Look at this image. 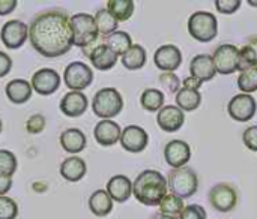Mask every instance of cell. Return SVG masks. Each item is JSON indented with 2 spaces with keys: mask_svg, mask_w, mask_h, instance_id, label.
Masks as SVG:
<instances>
[{
  "mask_svg": "<svg viewBox=\"0 0 257 219\" xmlns=\"http://www.w3.org/2000/svg\"><path fill=\"white\" fill-rule=\"evenodd\" d=\"M29 39L44 57L54 59L66 54L74 45L71 17L62 9L38 14L29 27Z\"/></svg>",
  "mask_w": 257,
  "mask_h": 219,
  "instance_id": "obj_1",
  "label": "cell"
},
{
  "mask_svg": "<svg viewBox=\"0 0 257 219\" xmlns=\"http://www.w3.org/2000/svg\"><path fill=\"white\" fill-rule=\"evenodd\" d=\"M167 179L157 170L142 171L133 183L134 197L145 206H160L167 195Z\"/></svg>",
  "mask_w": 257,
  "mask_h": 219,
  "instance_id": "obj_2",
  "label": "cell"
},
{
  "mask_svg": "<svg viewBox=\"0 0 257 219\" xmlns=\"http://www.w3.org/2000/svg\"><path fill=\"white\" fill-rule=\"evenodd\" d=\"M93 114L102 120H111L123 110V98L114 87H104L98 90L92 101Z\"/></svg>",
  "mask_w": 257,
  "mask_h": 219,
  "instance_id": "obj_3",
  "label": "cell"
},
{
  "mask_svg": "<svg viewBox=\"0 0 257 219\" xmlns=\"http://www.w3.org/2000/svg\"><path fill=\"white\" fill-rule=\"evenodd\" d=\"M188 32L197 42H211L218 35V20L208 11H197L188 18Z\"/></svg>",
  "mask_w": 257,
  "mask_h": 219,
  "instance_id": "obj_4",
  "label": "cell"
},
{
  "mask_svg": "<svg viewBox=\"0 0 257 219\" xmlns=\"http://www.w3.org/2000/svg\"><path fill=\"white\" fill-rule=\"evenodd\" d=\"M167 185L172 194L184 198L193 197L199 189V177L196 171L190 167H182L172 170L167 177Z\"/></svg>",
  "mask_w": 257,
  "mask_h": 219,
  "instance_id": "obj_5",
  "label": "cell"
},
{
  "mask_svg": "<svg viewBox=\"0 0 257 219\" xmlns=\"http://www.w3.org/2000/svg\"><path fill=\"white\" fill-rule=\"evenodd\" d=\"M74 45L84 48L99 39V32L95 23V17L80 12L71 17Z\"/></svg>",
  "mask_w": 257,
  "mask_h": 219,
  "instance_id": "obj_6",
  "label": "cell"
},
{
  "mask_svg": "<svg viewBox=\"0 0 257 219\" xmlns=\"http://www.w3.org/2000/svg\"><path fill=\"white\" fill-rule=\"evenodd\" d=\"M63 81L71 92H81L93 81V71L83 62H72L65 68Z\"/></svg>",
  "mask_w": 257,
  "mask_h": 219,
  "instance_id": "obj_7",
  "label": "cell"
},
{
  "mask_svg": "<svg viewBox=\"0 0 257 219\" xmlns=\"http://www.w3.org/2000/svg\"><path fill=\"white\" fill-rule=\"evenodd\" d=\"M83 54L89 57L92 66H95L99 71H110L117 63V56L104 44V41H96L84 48H81Z\"/></svg>",
  "mask_w": 257,
  "mask_h": 219,
  "instance_id": "obj_8",
  "label": "cell"
},
{
  "mask_svg": "<svg viewBox=\"0 0 257 219\" xmlns=\"http://www.w3.org/2000/svg\"><path fill=\"white\" fill-rule=\"evenodd\" d=\"M212 60L217 69V74L230 75L238 71L239 66V50L232 44H221L215 48Z\"/></svg>",
  "mask_w": 257,
  "mask_h": 219,
  "instance_id": "obj_9",
  "label": "cell"
},
{
  "mask_svg": "<svg viewBox=\"0 0 257 219\" xmlns=\"http://www.w3.org/2000/svg\"><path fill=\"white\" fill-rule=\"evenodd\" d=\"M208 198H209L211 206L221 213H227V212L233 210L238 203V194H236L235 188L229 183L214 185L209 191Z\"/></svg>",
  "mask_w": 257,
  "mask_h": 219,
  "instance_id": "obj_10",
  "label": "cell"
},
{
  "mask_svg": "<svg viewBox=\"0 0 257 219\" xmlns=\"http://www.w3.org/2000/svg\"><path fill=\"white\" fill-rule=\"evenodd\" d=\"M29 38V27L20 20L6 21L0 30V39L3 45L9 50H18L24 45Z\"/></svg>",
  "mask_w": 257,
  "mask_h": 219,
  "instance_id": "obj_11",
  "label": "cell"
},
{
  "mask_svg": "<svg viewBox=\"0 0 257 219\" xmlns=\"http://www.w3.org/2000/svg\"><path fill=\"white\" fill-rule=\"evenodd\" d=\"M229 116L236 122H248L254 117L257 111L256 99L251 95L239 93L235 95L227 105Z\"/></svg>",
  "mask_w": 257,
  "mask_h": 219,
  "instance_id": "obj_12",
  "label": "cell"
},
{
  "mask_svg": "<svg viewBox=\"0 0 257 219\" xmlns=\"http://www.w3.org/2000/svg\"><path fill=\"white\" fill-rule=\"evenodd\" d=\"M60 83H62V78L59 72L51 68H42L36 71L32 75V81H30L32 89L38 95H42V96H48L57 92L60 87Z\"/></svg>",
  "mask_w": 257,
  "mask_h": 219,
  "instance_id": "obj_13",
  "label": "cell"
},
{
  "mask_svg": "<svg viewBox=\"0 0 257 219\" xmlns=\"http://www.w3.org/2000/svg\"><path fill=\"white\" fill-rule=\"evenodd\" d=\"M120 146L130 153H140L148 147L149 135L148 132L137 125H130L122 131L120 135Z\"/></svg>",
  "mask_w": 257,
  "mask_h": 219,
  "instance_id": "obj_14",
  "label": "cell"
},
{
  "mask_svg": "<svg viewBox=\"0 0 257 219\" xmlns=\"http://www.w3.org/2000/svg\"><path fill=\"white\" fill-rule=\"evenodd\" d=\"M190 158H191V147L184 140H172L164 147V159L173 170L187 167Z\"/></svg>",
  "mask_w": 257,
  "mask_h": 219,
  "instance_id": "obj_15",
  "label": "cell"
},
{
  "mask_svg": "<svg viewBox=\"0 0 257 219\" xmlns=\"http://www.w3.org/2000/svg\"><path fill=\"white\" fill-rule=\"evenodd\" d=\"M154 62L158 69L164 72H175L182 65V53L176 45L166 44L155 51Z\"/></svg>",
  "mask_w": 257,
  "mask_h": 219,
  "instance_id": "obj_16",
  "label": "cell"
},
{
  "mask_svg": "<svg viewBox=\"0 0 257 219\" xmlns=\"http://www.w3.org/2000/svg\"><path fill=\"white\" fill-rule=\"evenodd\" d=\"M157 123L166 132H176L185 123V113L178 105H164L157 114Z\"/></svg>",
  "mask_w": 257,
  "mask_h": 219,
  "instance_id": "obj_17",
  "label": "cell"
},
{
  "mask_svg": "<svg viewBox=\"0 0 257 219\" xmlns=\"http://www.w3.org/2000/svg\"><path fill=\"white\" fill-rule=\"evenodd\" d=\"M190 72H191L193 78H196L202 83L214 80L217 75V69H215L212 56L197 54L196 57H193V60L190 63Z\"/></svg>",
  "mask_w": 257,
  "mask_h": 219,
  "instance_id": "obj_18",
  "label": "cell"
},
{
  "mask_svg": "<svg viewBox=\"0 0 257 219\" xmlns=\"http://www.w3.org/2000/svg\"><path fill=\"white\" fill-rule=\"evenodd\" d=\"M60 111L68 117H80L89 107L87 96L83 92H68L60 101Z\"/></svg>",
  "mask_w": 257,
  "mask_h": 219,
  "instance_id": "obj_19",
  "label": "cell"
},
{
  "mask_svg": "<svg viewBox=\"0 0 257 219\" xmlns=\"http://www.w3.org/2000/svg\"><path fill=\"white\" fill-rule=\"evenodd\" d=\"M120 135H122V129L113 120H101L96 123L93 129V137L96 143L104 147L114 146L120 140Z\"/></svg>",
  "mask_w": 257,
  "mask_h": 219,
  "instance_id": "obj_20",
  "label": "cell"
},
{
  "mask_svg": "<svg viewBox=\"0 0 257 219\" xmlns=\"http://www.w3.org/2000/svg\"><path fill=\"white\" fill-rule=\"evenodd\" d=\"M105 191L108 192V195L111 197L113 201L125 203L133 195V182L123 174H116L107 182Z\"/></svg>",
  "mask_w": 257,
  "mask_h": 219,
  "instance_id": "obj_21",
  "label": "cell"
},
{
  "mask_svg": "<svg viewBox=\"0 0 257 219\" xmlns=\"http://www.w3.org/2000/svg\"><path fill=\"white\" fill-rule=\"evenodd\" d=\"M6 96L8 99L12 102V104H26L30 98H32V93H33V89H32V84L23 78H17V80H12L6 84Z\"/></svg>",
  "mask_w": 257,
  "mask_h": 219,
  "instance_id": "obj_22",
  "label": "cell"
},
{
  "mask_svg": "<svg viewBox=\"0 0 257 219\" xmlns=\"http://www.w3.org/2000/svg\"><path fill=\"white\" fill-rule=\"evenodd\" d=\"M87 144L86 135L77 128H69L60 134V146L68 153H80Z\"/></svg>",
  "mask_w": 257,
  "mask_h": 219,
  "instance_id": "obj_23",
  "label": "cell"
},
{
  "mask_svg": "<svg viewBox=\"0 0 257 219\" xmlns=\"http://www.w3.org/2000/svg\"><path fill=\"white\" fill-rule=\"evenodd\" d=\"M86 171H87V165L78 156L66 158L60 164V176L65 180H68V182H78V180H81L86 176Z\"/></svg>",
  "mask_w": 257,
  "mask_h": 219,
  "instance_id": "obj_24",
  "label": "cell"
},
{
  "mask_svg": "<svg viewBox=\"0 0 257 219\" xmlns=\"http://www.w3.org/2000/svg\"><path fill=\"white\" fill-rule=\"evenodd\" d=\"M89 209L95 216H107L113 210V200L107 191L98 189L89 198Z\"/></svg>",
  "mask_w": 257,
  "mask_h": 219,
  "instance_id": "obj_25",
  "label": "cell"
},
{
  "mask_svg": "<svg viewBox=\"0 0 257 219\" xmlns=\"http://www.w3.org/2000/svg\"><path fill=\"white\" fill-rule=\"evenodd\" d=\"M104 44L119 57V56H123L134 44H133V39L131 36L126 33V32H122V30H117L114 32L113 35L107 36L104 39Z\"/></svg>",
  "mask_w": 257,
  "mask_h": 219,
  "instance_id": "obj_26",
  "label": "cell"
},
{
  "mask_svg": "<svg viewBox=\"0 0 257 219\" xmlns=\"http://www.w3.org/2000/svg\"><path fill=\"white\" fill-rule=\"evenodd\" d=\"M146 50L139 45V44H134L120 59L122 65L130 69V71H137V69H142L145 65H146Z\"/></svg>",
  "mask_w": 257,
  "mask_h": 219,
  "instance_id": "obj_27",
  "label": "cell"
},
{
  "mask_svg": "<svg viewBox=\"0 0 257 219\" xmlns=\"http://www.w3.org/2000/svg\"><path fill=\"white\" fill-rule=\"evenodd\" d=\"M202 104V95L199 90H191L182 87L176 93V105L185 113V111H194Z\"/></svg>",
  "mask_w": 257,
  "mask_h": 219,
  "instance_id": "obj_28",
  "label": "cell"
},
{
  "mask_svg": "<svg viewBox=\"0 0 257 219\" xmlns=\"http://www.w3.org/2000/svg\"><path fill=\"white\" fill-rule=\"evenodd\" d=\"M95 23H96V27H98L99 35H102V36H105V38L110 36V35H113L114 32H117L119 21L108 12L107 8L99 9V11L95 14Z\"/></svg>",
  "mask_w": 257,
  "mask_h": 219,
  "instance_id": "obj_29",
  "label": "cell"
},
{
  "mask_svg": "<svg viewBox=\"0 0 257 219\" xmlns=\"http://www.w3.org/2000/svg\"><path fill=\"white\" fill-rule=\"evenodd\" d=\"M142 107L149 113H158L164 107V93L158 89H146L140 96Z\"/></svg>",
  "mask_w": 257,
  "mask_h": 219,
  "instance_id": "obj_30",
  "label": "cell"
},
{
  "mask_svg": "<svg viewBox=\"0 0 257 219\" xmlns=\"http://www.w3.org/2000/svg\"><path fill=\"white\" fill-rule=\"evenodd\" d=\"M107 9L117 21H126L134 14V2L133 0H108Z\"/></svg>",
  "mask_w": 257,
  "mask_h": 219,
  "instance_id": "obj_31",
  "label": "cell"
},
{
  "mask_svg": "<svg viewBox=\"0 0 257 219\" xmlns=\"http://www.w3.org/2000/svg\"><path fill=\"white\" fill-rule=\"evenodd\" d=\"M257 66V38H251L239 50V66L238 71H245L248 68Z\"/></svg>",
  "mask_w": 257,
  "mask_h": 219,
  "instance_id": "obj_32",
  "label": "cell"
},
{
  "mask_svg": "<svg viewBox=\"0 0 257 219\" xmlns=\"http://www.w3.org/2000/svg\"><path fill=\"white\" fill-rule=\"evenodd\" d=\"M185 209L184 200L175 194H167L166 198L161 201L160 204V212L164 215H170V216H178L182 213V210Z\"/></svg>",
  "mask_w": 257,
  "mask_h": 219,
  "instance_id": "obj_33",
  "label": "cell"
},
{
  "mask_svg": "<svg viewBox=\"0 0 257 219\" xmlns=\"http://www.w3.org/2000/svg\"><path fill=\"white\" fill-rule=\"evenodd\" d=\"M238 87L242 93L251 95L257 90V66L242 71L238 77Z\"/></svg>",
  "mask_w": 257,
  "mask_h": 219,
  "instance_id": "obj_34",
  "label": "cell"
},
{
  "mask_svg": "<svg viewBox=\"0 0 257 219\" xmlns=\"http://www.w3.org/2000/svg\"><path fill=\"white\" fill-rule=\"evenodd\" d=\"M18 167V161L11 150H0V177H9L15 174Z\"/></svg>",
  "mask_w": 257,
  "mask_h": 219,
  "instance_id": "obj_35",
  "label": "cell"
},
{
  "mask_svg": "<svg viewBox=\"0 0 257 219\" xmlns=\"http://www.w3.org/2000/svg\"><path fill=\"white\" fill-rule=\"evenodd\" d=\"M17 216H18L17 203L9 197L2 195L0 197V219H15Z\"/></svg>",
  "mask_w": 257,
  "mask_h": 219,
  "instance_id": "obj_36",
  "label": "cell"
},
{
  "mask_svg": "<svg viewBox=\"0 0 257 219\" xmlns=\"http://www.w3.org/2000/svg\"><path fill=\"white\" fill-rule=\"evenodd\" d=\"M160 83L164 87V90L170 93H178L181 90V80L175 72H164L160 75Z\"/></svg>",
  "mask_w": 257,
  "mask_h": 219,
  "instance_id": "obj_37",
  "label": "cell"
},
{
  "mask_svg": "<svg viewBox=\"0 0 257 219\" xmlns=\"http://www.w3.org/2000/svg\"><path fill=\"white\" fill-rule=\"evenodd\" d=\"M45 123H47V120H45V117L42 114H33V116H30L27 119L26 129H27L29 134H33V135L41 134L44 131V128H45Z\"/></svg>",
  "mask_w": 257,
  "mask_h": 219,
  "instance_id": "obj_38",
  "label": "cell"
},
{
  "mask_svg": "<svg viewBox=\"0 0 257 219\" xmlns=\"http://www.w3.org/2000/svg\"><path fill=\"white\" fill-rule=\"evenodd\" d=\"M206 210L199 206V204H190L185 206V209L182 210V213L179 215V219H206Z\"/></svg>",
  "mask_w": 257,
  "mask_h": 219,
  "instance_id": "obj_39",
  "label": "cell"
},
{
  "mask_svg": "<svg viewBox=\"0 0 257 219\" xmlns=\"http://www.w3.org/2000/svg\"><path fill=\"white\" fill-rule=\"evenodd\" d=\"M241 0H217L215 2V8L220 14L224 15H230L233 12H236L241 8Z\"/></svg>",
  "mask_w": 257,
  "mask_h": 219,
  "instance_id": "obj_40",
  "label": "cell"
},
{
  "mask_svg": "<svg viewBox=\"0 0 257 219\" xmlns=\"http://www.w3.org/2000/svg\"><path fill=\"white\" fill-rule=\"evenodd\" d=\"M242 141L245 144V147L251 152H257V125L256 126H250L244 131L242 134Z\"/></svg>",
  "mask_w": 257,
  "mask_h": 219,
  "instance_id": "obj_41",
  "label": "cell"
},
{
  "mask_svg": "<svg viewBox=\"0 0 257 219\" xmlns=\"http://www.w3.org/2000/svg\"><path fill=\"white\" fill-rule=\"evenodd\" d=\"M11 69H12V59L6 53L0 51V78L6 77L11 72Z\"/></svg>",
  "mask_w": 257,
  "mask_h": 219,
  "instance_id": "obj_42",
  "label": "cell"
},
{
  "mask_svg": "<svg viewBox=\"0 0 257 219\" xmlns=\"http://www.w3.org/2000/svg\"><path fill=\"white\" fill-rule=\"evenodd\" d=\"M17 8V0H0V15H9Z\"/></svg>",
  "mask_w": 257,
  "mask_h": 219,
  "instance_id": "obj_43",
  "label": "cell"
},
{
  "mask_svg": "<svg viewBox=\"0 0 257 219\" xmlns=\"http://www.w3.org/2000/svg\"><path fill=\"white\" fill-rule=\"evenodd\" d=\"M202 84H203L202 81H199V80H196V78H193V77H188V78H185V80L182 81V86H184L185 89H191V90H199Z\"/></svg>",
  "mask_w": 257,
  "mask_h": 219,
  "instance_id": "obj_44",
  "label": "cell"
},
{
  "mask_svg": "<svg viewBox=\"0 0 257 219\" xmlns=\"http://www.w3.org/2000/svg\"><path fill=\"white\" fill-rule=\"evenodd\" d=\"M12 188V179L9 177H0V197L5 195Z\"/></svg>",
  "mask_w": 257,
  "mask_h": 219,
  "instance_id": "obj_45",
  "label": "cell"
},
{
  "mask_svg": "<svg viewBox=\"0 0 257 219\" xmlns=\"http://www.w3.org/2000/svg\"><path fill=\"white\" fill-rule=\"evenodd\" d=\"M152 219H179L178 216H170V215H164V213H161V212H158V213H155Z\"/></svg>",
  "mask_w": 257,
  "mask_h": 219,
  "instance_id": "obj_46",
  "label": "cell"
},
{
  "mask_svg": "<svg viewBox=\"0 0 257 219\" xmlns=\"http://www.w3.org/2000/svg\"><path fill=\"white\" fill-rule=\"evenodd\" d=\"M248 3H250V5H253V6H256V8H257V2H253V0H248Z\"/></svg>",
  "mask_w": 257,
  "mask_h": 219,
  "instance_id": "obj_47",
  "label": "cell"
},
{
  "mask_svg": "<svg viewBox=\"0 0 257 219\" xmlns=\"http://www.w3.org/2000/svg\"><path fill=\"white\" fill-rule=\"evenodd\" d=\"M0 134H2V120H0Z\"/></svg>",
  "mask_w": 257,
  "mask_h": 219,
  "instance_id": "obj_48",
  "label": "cell"
}]
</instances>
